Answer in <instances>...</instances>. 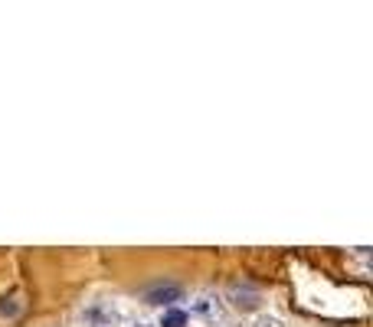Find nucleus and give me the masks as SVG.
I'll return each mask as SVG.
<instances>
[{"label":"nucleus","instance_id":"nucleus-1","mask_svg":"<svg viewBox=\"0 0 373 327\" xmlns=\"http://www.w3.org/2000/svg\"><path fill=\"white\" fill-rule=\"evenodd\" d=\"M144 301L148 304H174V301H184V288L180 285H154L144 292Z\"/></svg>","mask_w":373,"mask_h":327},{"label":"nucleus","instance_id":"nucleus-2","mask_svg":"<svg viewBox=\"0 0 373 327\" xmlns=\"http://www.w3.org/2000/svg\"><path fill=\"white\" fill-rule=\"evenodd\" d=\"M230 298H232V304H236V308L252 311V308H259V301H262V295H259V292H252V288H232V292H230Z\"/></svg>","mask_w":373,"mask_h":327},{"label":"nucleus","instance_id":"nucleus-3","mask_svg":"<svg viewBox=\"0 0 373 327\" xmlns=\"http://www.w3.org/2000/svg\"><path fill=\"white\" fill-rule=\"evenodd\" d=\"M196 308V314H203L206 321H220L223 318V311H220V304H213V298H200L194 304Z\"/></svg>","mask_w":373,"mask_h":327},{"label":"nucleus","instance_id":"nucleus-4","mask_svg":"<svg viewBox=\"0 0 373 327\" xmlns=\"http://www.w3.org/2000/svg\"><path fill=\"white\" fill-rule=\"evenodd\" d=\"M115 321V314H105L102 308H89L85 311V327H108Z\"/></svg>","mask_w":373,"mask_h":327},{"label":"nucleus","instance_id":"nucleus-5","mask_svg":"<svg viewBox=\"0 0 373 327\" xmlns=\"http://www.w3.org/2000/svg\"><path fill=\"white\" fill-rule=\"evenodd\" d=\"M186 311H180V308H170V311H164V318H160V327H186Z\"/></svg>","mask_w":373,"mask_h":327},{"label":"nucleus","instance_id":"nucleus-6","mask_svg":"<svg viewBox=\"0 0 373 327\" xmlns=\"http://www.w3.org/2000/svg\"><path fill=\"white\" fill-rule=\"evenodd\" d=\"M20 304H7V301H0V318H7V314H17Z\"/></svg>","mask_w":373,"mask_h":327},{"label":"nucleus","instance_id":"nucleus-7","mask_svg":"<svg viewBox=\"0 0 373 327\" xmlns=\"http://www.w3.org/2000/svg\"><path fill=\"white\" fill-rule=\"evenodd\" d=\"M259 327H278V324H276V321H266V324H259Z\"/></svg>","mask_w":373,"mask_h":327},{"label":"nucleus","instance_id":"nucleus-8","mask_svg":"<svg viewBox=\"0 0 373 327\" xmlns=\"http://www.w3.org/2000/svg\"><path fill=\"white\" fill-rule=\"evenodd\" d=\"M134 327H151V324H134Z\"/></svg>","mask_w":373,"mask_h":327}]
</instances>
